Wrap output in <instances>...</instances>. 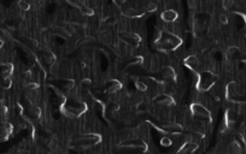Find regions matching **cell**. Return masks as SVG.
<instances>
[{"label":"cell","instance_id":"1","mask_svg":"<svg viewBox=\"0 0 246 154\" xmlns=\"http://www.w3.org/2000/svg\"><path fill=\"white\" fill-rule=\"evenodd\" d=\"M182 43V40L176 36L168 30H162L159 33V36L156 38L155 45L160 51H172L180 47Z\"/></svg>","mask_w":246,"mask_h":154},{"label":"cell","instance_id":"2","mask_svg":"<svg viewBox=\"0 0 246 154\" xmlns=\"http://www.w3.org/2000/svg\"><path fill=\"white\" fill-rule=\"evenodd\" d=\"M87 111V106L85 103L76 100V99H65L64 103L62 105V112L63 115L68 117H80Z\"/></svg>","mask_w":246,"mask_h":154},{"label":"cell","instance_id":"3","mask_svg":"<svg viewBox=\"0 0 246 154\" xmlns=\"http://www.w3.org/2000/svg\"><path fill=\"white\" fill-rule=\"evenodd\" d=\"M101 136L99 134H85V135H78L74 136L70 141L71 147H92L101 142Z\"/></svg>","mask_w":246,"mask_h":154},{"label":"cell","instance_id":"4","mask_svg":"<svg viewBox=\"0 0 246 154\" xmlns=\"http://www.w3.org/2000/svg\"><path fill=\"white\" fill-rule=\"evenodd\" d=\"M191 113L193 116H196V117H199V118H201V119H211V113H210V111L205 107V106H203V105H200V103H194L191 105Z\"/></svg>","mask_w":246,"mask_h":154},{"label":"cell","instance_id":"5","mask_svg":"<svg viewBox=\"0 0 246 154\" xmlns=\"http://www.w3.org/2000/svg\"><path fill=\"white\" fill-rule=\"evenodd\" d=\"M118 36H120V38L122 40L123 42H125V43H128V45H130V46H134V47H136V46L141 42V38H140L139 35L134 34V33L120 31Z\"/></svg>","mask_w":246,"mask_h":154},{"label":"cell","instance_id":"6","mask_svg":"<svg viewBox=\"0 0 246 154\" xmlns=\"http://www.w3.org/2000/svg\"><path fill=\"white\" fill-rule=\"evenodd\" d=\"M153 103L160 105V106H172L175 101H174L172 95H169V94H159L153 98Z\"/></svg>","mask_w":246,"mask_h":154},{"label":"cell","instance_id":"7","mask_svg":"<svg viewBox=\"0 0 246 154\" xmlns=\"http://www.w3.org/2000/svg\"><path fill=\"white\" fill-rule=\"evenodd\" d=\"M177 17H179L177 12H176L175 10H172V9L163 11L162 14H160L162 21L165 22V23H172V22H175V21L177 19Z\"/></svg>","mask_w":246,"mask_h":154},{"label":"cell","instance_id":"8","mask_svg":"<svg viewBox=\"0 0 246 154\" xmlns=\"http://www.w3.org/2000/svg\"><path fill=\"white\" fill-rule=\"evenodd\" d=\"M159 75L163 78L165 79H169V81H175L176 79V72L175 70L172 69V66H164L159 70Z\"/></svg>","mask_w":246,"mask_h":154},{"label":"cell","instance_id":"9","mask_svg":"<svg viewBox=\"0 0 246 154\" xmlns=\"http://www.w3.org/2000/svg\"><path fill=\"white\" fill-rule=\"evenodd\" d=\"M121 89H122V83L117 79H111L106 83V91L110 94H115Z\"/></svg>","mask_w":246,"mask_h":154},{"label":"cell","instance_id":"10","mask_svg":"<svg viewBox=\"0 0 246 154\" xmlns=\"http://www.w3.org/2000/svg\"><path fill=\"white\" fill-rule=\"evenodd\" d=\"M184 65L188 66L189 69L194 70L196 67H198V65H199V59H198L196 55H189V57L184 58Z\"/></svg>","mask_w":246,"mask_h":154},{"label":"cell","instance_id":"11","mask_svg":"<svg viewBox=\"0 0 246 154\" xmlns=\"http://www.w3.org/2000/svg\"><path fill=\"white\" fill-rule=\"evenodd\" d=\"M53 33L56 34V35H59V36H62V38H69L71 35L63 28V26H56V28H54V30H53Z\"/></svg>","mask_w":246,"mask_h":154},{"label":"cell","instance_id":"12","mask_svg":"<svg viewBox=\"0 0 246 154\" xmlns=\"http://www.w3.org/2000/svg\"><path fill=\"white\" fill-rule=\"evenodd\" d=\"M11 84H12V81H11V78H10V77L1 76V75H0V87L9 89V88L11 87Z\"/></svg>","mask_w":246,"mask_h":154},{"label":"cell","instance_id":"13","mask_svg":"<svg viewBox=\"0 0 246 154\" xmlns=\"http://www.w3.org/2000/svg\"><path fill=\"white\" fill-rule=\"evenodd\" d=\"M68 4L71 5L75 9H77V10H81L83 6H86V2H85V1H81V0H69Z\"/></svg>","mask_w":246,"mask_h":154},{"label":"cell","instance_id":"14","mask_svg":"<svg viewBox=\"0 0 246 154\" xmlns=\"http://www.w3.org/2000/svg\"><path fill=\"white\" fill-rule=\"evenodd\" d=\"M44 54H45L46 63H47L49 65H53V63L56 62V55H54L52 52H49V51H45V52H44Z\"/></svg>","mask_w":246,"mask_h":154},{"label":"cell","instance_id":"15","mask_svg":"<svg viewBox=\"0 0 246 154\" xmlns=\"http://www.w3.org/2000/svg\"><path fill=\"white\" fill-rule=\"evenodd\" d=\"M148 108H150V106H148L146 103H144V101H140V103L136 105V112L138 113H145V112H147Z\"/></svg>","mask_w":246,"mask_h":154},{"label":"cell","instance_id":"16","mask_svg":"<svg viewBox=\"0 0 246 154\" xmlns=\"http://www.w3.org/2000/svg\"><path fill=\"white\" fill-rule=\"evenodd\" d=\"M62 87H64L65 89H73L75 87V81L74 79H63Z\"/></svg>","mask_w":246,"mask_h":154},{"label":"cell","instance_id":"17","mask_svg":"<svg viewBox=\"0 0 246 154\" xmlns=\"http://www.w3.org/2000/svg\"><path fill=\"white\" fill-rule=\"evenodd\" d=\"M17 5H18L19 10H22V11H28L30 9V4L28 1H25V0H19L17 2Z\"/></svg>","mask_w":246,"mask_h":154},{"label":"cell","instance_id":"18","mask_svg":"<svg viewBox=\"0 0 246 154\" xmlns=\"http://www.w3.org/2000/svg\"><path fill=\"white\" fill-rule=\"evenodd\" d=\"M147 87H148L147 84L145 82H142V81H136L135 82V88L138 90H140V91H146Z\"/></svg>","mask_w":246,"mask_h":154},{"label":"cell","instance_id":"19","mask_svg":"<svg viewBox=\"0 0 246 154\" xmlns=\"http://www.w3.org/2000/svg\"><path fill=\"white\" fill-rule=\"evenodd\" d=\"M160 144H162L163 147H170L172 144V140L169 136H164V137L160 139Z\"/></svg>","mask_w":246,"mask_h":154},{"label":"cell","instance_id":"20","mask_svg":"<svg viewBox=\"0 0 246 154\" xmlns=\"http://www.w3.org/2000/svg\"><path fill=\"white\" fill-rule=\"evenodd\" d=\"M80 11H81L82 14H85V16H93L94 14V10L92 7H88V6H83Z\"/></svg>","mask_w":246,"mask_h":154},{"label":"cell","instance_id":"21","mask_svg":"<svg viewBox=\"0 0 246 154\" xmlns=\"http://www.w3.org/2000/svg\"><path fill=\"white\" fill-rule=\"evenodd\" d=\"M157 9H158L157 4L151 1V2H148L147 6H146V12H155V11H157Z\"/></svg>","mask_w":246,"mask_h":154},{"label":"cell","instance_id":"22","mask_svg":"<svg viewBox=\"0 0 246 154\" xmlns=\"http://www.w3.org/2000/svg\"><path fill=\"white\" fill-rule=\"evenodd\" d=\"M234 1H232V0H223L222 1V6H223V9L224 10H229L232 6H233Z\"/></svg>","mask_w":246,"mask_h":154},{"label":"cell","instance_id":"23","mask_svg":"<svg viewBox=\"0 0 246 154\" xmlns=\"http://www.w3.org/2000/svg\"><path fill=\"white\" fill-rule=\"evenodd\" d=\"M238 52H239V50H238L236 47H231V48L227 51V57H228V58H232L234 54H236Z\"/></svg>","mask_w":246,"mask_h":154},{"label":"cell","instance_id":"24","mask_svg":"<svg viewBox=\"0 0 246 154\" xmlns=\"http://www.w3.org/2000/svg\"><path fill=\"white\" fill-rule=\"evenodd\" d=\"M218 19H220V23H222V24H227L228 23V17L226 14H220Z\"/></svg>","mask_w":246,"mask_h":154},{"label":"cell","instance_id":"25","mask_svg":"<svg viewBox=\"0 0 246 154\" xmlns=\"http://www.w3.org/2000/svg\"><path fill=\"white\" fill-rule=\"evenodd\" d=\"M27 87H28V89H30V90H36L37 88H39V84H37V83H29Z\"/></svg>","mask_w":246,"mask_h":154},{"label":"cell","instance_id":"26","mask_svg":"<svg viewBox=\"0 0 246 154\" xmlns=\"http://www.w3.org/2000/svg\"><path fill=\"white\" fill-rule=\"evenodd\" d=\"M104 22L108 23V24H113V23H116V18H115V17H109V18H106Z\"/></svg>","mask_w":246,"mask_h":154},{"label":"cell","instance_id":"27","mask_svg":"<svg viewBox=\"0 0 246 154\" xmlns=\"http://www.w3.org/2000/svg\"><path fill=\"white\" fill-rule=\"evenodd\" d=\"M91 83H92V81L89 78H87V77H85V79H82V84L83 86H91Z\"/></svg>","mask_w":246,"mask_h":154},{"label":"cell","instance_id":"28","mask_svg":"<svg viewBox=\"0 0 246 154\" xmlns=\"http://www.w3.org/2000/svg\"><path fill=\"white\" fill-rule=\"evenodd\" d=\"M113 4H115V5H117V6H122V5L125 4V1H124V0H121V1H118V0H113Z\"/></svg>","mask_w":246,"mask_h":154},{"label":"cell","instance_id":"29","mask_svg":"<svg viewBox=\"0 0 246 154\" xmlns=\"http://www.w3.org/2000/svg\"><path fill=\"white\" fill-rule=\"evenodd\" d=\"M2 46H4V40H1V38H0V48H1Z\"/></svg>","mask_w":246,"mask_h":154}]
</instances>
